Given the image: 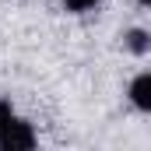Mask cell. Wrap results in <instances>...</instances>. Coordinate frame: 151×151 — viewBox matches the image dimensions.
<instances>
[{"label":"cell","instance_id":"cell-1","mask_svg":"<svg viewBox=\"0 0 151 151\" xmlns=\"http://www.w3.org/2000/svg\"><path fill=\"white\" fill-rule=\"evenodd\" d=\"M0 148L4 151H28L35 148V130H32V123H25V119H11V127L0 134Z\"/></svg>","mask_w":151,"mask_h":151},{"label":"cell","instance_id":"cell-2","mask_svg":"<svg viewBox=\"0 0 151 151\" xmlns=\"http://www.w3.org/2000/svg\"><path fill=\"white\" fill-rule=\"evenodd\" d=\"M130 102H134L137 109L151 113V70L134 77V84H130Z\"/></svg>","mask_w":151,"mask_h":151},{"label":"cell","instance_id":"cell-3","mask_svg":"<svg viewBox=\"0 0 151 151\" xmlns=\"http://www.w3.org/2000/svg\"><path fill=\"white\" fill-rule=\"evenodd\" d=\"M123 46H127L130 53L141 56V53H148V49H151V35L144 32V28H130V32L123 35Z\"/></svg>","mask_w":151,"mask_h":151},{"label":"cell","instance_id":"cell-4","mask_svg":"<svg viewBox=\"0 0 151 151\" xmlns=\"http://www.w3.org/2000/svg\"><path fill=\"white\" fill-rule=\"evenodd\" d=\"M11 119H14V109H11V102H0V134L11 127Z\"/></svg>","mask_w":151,"mask_h":151},{"label":"cell","instance_id":"cell-5","mask_svg":"<svg viewBox=\"0 0 151 151\" xmlns=\"http://www.w3.org/2000/svg\"><path fill=\"white\" fill-rule=\"evenodd\" d=\"M99 0H63V7L67 11H74V14H81V11H88V7H95Z\"/></svg>","mask_w":151,"mask_h":151},{"label":"cell","instance_id":"cell-6","mask_svg":"<svg viewBox=\"0 0 151 151\" xmlns=\"http://www.w3.org/2000/svg\"><path fill=\"white\" fill-rule=\"evenodd\" d=\"M141 4H144V7H151V0H141Z\"/></svg>","mask_w":151,"mask_h":151}]
</instances>
